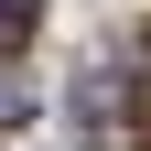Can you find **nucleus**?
Segmentation results:
<instances>
[{"mask_svg":"<svg viewBox=\"0 0 151 151\" xmlns=\"http://www.w3.org/2000/svg\"><path fill=\"white\" fill-rule=\"evenodd\" d=\"M22 22H32V0H0V32H22Z\"/></svg>","mask_w":151,"mask_h":151,"instance_id":"1","label":"nucleus"}]
</instances>
